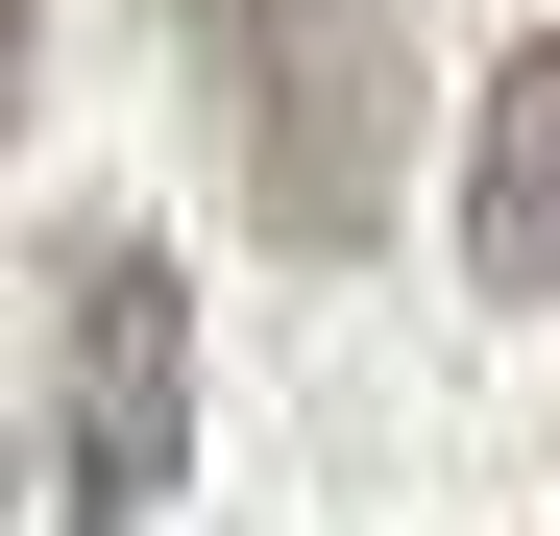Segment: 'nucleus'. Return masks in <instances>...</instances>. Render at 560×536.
<instances>
[{
  "label": "nucleus",
  "instance_id": "1",
  "mask_svg": "<svg viewBox=\"0 0 560 536\" xmlns=\"http://www.w3.org/2000/svg\"><path fill=\"white\" fill-rule=\"evenodd\" d=\"M220 73V147H244V220L341 268V244H390V171H415V25L390 0H171Z\"/></svg>",
  "mask_w": 560,
  "mask_h": 536
},
{
  "label": "nucleus",
  "instance_id": "2",
  "mask_svg": "<svg viewBox=\"0 0 560 536\" xmlns=\"http://www.w3.org/2000/svg\"><path fill=\"white\" fill-rule=\"evenodd\" d=\"M171 488H196V293L147 220H98L73 244V536H147Z\"/></svg>",
  "mask_w": 560,
  "mask_h": 536
},
{
  "label": "nucleus",
  "instance_id": "3",
  "mask_svg": "<svg viewBox=\"0 0 560 536\" xmlns=\"http://www.w3.org/2000/svg\"><path fill=\"white\" fill-rule=\"evenodd\" d=\"M463 268L536 317L560 293V49H512L488 98H463Z\"/></svg>",
  "mask_w": 560,
  "mask_h": 536
},
{
  "label": "nucleus",
  "instance_id": "4",
  "mask_svg": "<svg viewBox=\"0 0 560 536\" xmlns=\"http://www.w3.org/2000/svg\"><path fill=\"white\" fill-rule=\"evenodd\" d=\"M0 98H25V0H0Z\"/></svg>",
  "mask_w": 560,
  "mask_h": 536
},
{
  "label": "nucleus",
  "instance_id": "5",
  "mask_svg": "<svg viewBox=\"0 0 560 536\" xmlns=\"http://www.w3.org/2000/svg\"><path fill=\"white\" fill-rule=\"evenodd\" d=\"M0 488H25V464H0Z\"/></svg>",
  "mask_w": 560,
  "mask_h": 536
}]
</instances>
